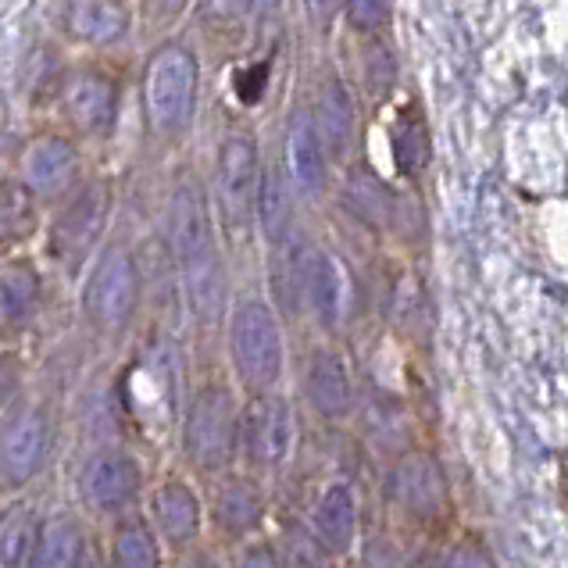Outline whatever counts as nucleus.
Listing matches in <instances>:
<instances>
[{"instance_id":"36","label":"nucleus","mask_w":568,"mask_h":568,"mask_svg":"<svg viewBox=\"0 0 568 568\" xmlns=\"http://www.w3.org/2000/svg\"><path fill=\"white\" fill-rule=\"evenodd\" d=\"M186 0H143V14H148L151 26H169L183 14Z\"/></svg>"},{"instance_id":"5","label":"nucleus","mask_w":568,"mask_h":568,"mask_svg":"<svg viewBox=\"0 0 568 568\" xmlns=\"http://www.w3.org/2000/svg\"><path fill=\"white\" fill-rule=\"evenodd\" d=\"M54 444L58 426L47 404L19 397L0 412V505L29 494L51 465Z\"/></svg>"},{"instance_id":"40","label":"nucleus","mask_w":568,"mask_h":568,"mask_svg":"<svg viewBox=\"0 0 568 568\" xmlns=\"http://www.w3.org/2000/svg\"><path fill=\"white\" fill-rule=\"evenodd\" d=\"M312 8H315V14H329L336 8V0H312Z\"/></svg>"},{"instance_id":"26","label":"nucleus","mask_w":568,"mask_h":568,"mask_svg":"<svg viewBox=\"0 0 568 568\" xmlns=\"http://www.w3.org/2000/svg\"><path fill=\"white\" fill-rule=\"evenodd\" d=\"M40 515L43 511L29 497H14L0 505V568H26Z\"/></svg>"},{"instance_id":"25","label":"nucleus","mask_w":568,"mask_h":568,"mask_svg":"<svg viewBox=\"0 0 568 568\" xmlns=\"http://www.w3.org/2000/svg\"><path fill=\"white\" fill-rule=\"evenodd\" d=\"M254 222L262 225L265 240L280 243L294 233V207H290V183L280 169H265L257 175V197H254Z\"/></svg>"},{"instance_id":"34","label":"nucleus","mask_w":568,"mask_h":568,"mask_svg":"<svg viewBox=\"0 0 568 568\" xmlns=\"http://www.w3.org/2000/svg\"><path fill=\"white\" fill-rule=\"evenodd\" d=\"M197 11H201V19L211 26H230V22L243 19L247 0H197Z\"/></svg>"},{"instance_id":"31","label":"nucleus","mask_w":568,"mask_h":568,"mask_svg":"<svg viewBox=\"0 0 568 568\" xmlns=\"http://www.w3.org/2000/svg\"><path fill=\"white\" fill-rule=\"evenodd\" d=\"M225 565L230 568H283L280 550H275V544H272V532L225 550Z\"/></svg>"},{"instance_id":"24","label":"nucleus","mask_w":568,"mask_h":568,"mask_svg":"<svg viewBox=\"0 0 568 568\" xmlns=\"http://www.w3.org/2000/svg\"><path fill=\"white\" fill-rule=\"evenodd\" d=\"M315 133L322 140V148L329 154H344L354 140V104H351V93L339 79H329L326 87L318 93V104H315Z\"/></svg>"},{"instance_id":"23","label":"nucleus","mask_w":568,"mask_h":568,"mask_svg":"<svg viewBox=\"0 0 568 568\" xmlns=\"http://www.w3.org/2000/svg\"><path fill=\"white\" fill-rule=\"evenodd\" d=\"M64 26L83 43H115L129 29V11L122 0H69Z\"/></svg>"},{"instance_id":"18","label":"nucleus","mask_w":568,"mask_h":568,"mask_svg":"<svg viewBox=\"0 0 568 568\" xmlns=\"http://www.w3.org/2000/svg\"><path fill=\"white\" fill-rule=\"evenodd\" d=\"M101 550L104 568H172L169 550L161 547L143 511L122 515L115 523L101 526Z\"/></svg>"},{"instance_id":"14","label":"nucleus","mask_w":568,"mask_h":568,"mask_svg":"<svg viewBox=\"0 0 568 568\" xmlns=\"http://www.w3.org/2000/svg\"><path fill=\"white\" fill-rule=\"evenodd\" d=\"M312 537L326 547V555L333 561H344L354 555V547L362 540V505L358 490L347 479H329L318 486V494L312 497L304 515Z\"/></svg>"},{"instance_id":"29","label":"nucleus","mask_w":568,"mask_h":568,"mask_svg":"<svg viewBox=\"0 0 568 568\" xmlns=\"http://www.w3.org/2000/svg\"><path fill=\"white\" fill-rule=\"evenodd\" d=\"M344 201H347V207L354 211V215H358L362 222H368V225H386L389 211H394V197H389V190L365 169L351 172V180L344 186Z\"/></svg>"},{"instance_id":"33","label":"nucleus","mask_w":568,"mask_h":568,"mask_svg":"<svg viewBox=\"0 0 568 568\" xmlns=\"http://www.w3.org/2000/svg\"><path fill=\"white\" fill-rule=\"evenodd\" d=\"M236 97L240 104H257L262 101V93L268 87V61H257V64H247L243 72H236Z\"/></svg>"},{"instance_id":"37","label":"nucleus","mask_w":568,"mask_h":568,"mask_svg":"<svg viewBox=\"0 0 568 568\" xmlns=\"http://www.w3.org/2000/svg\"><path fill=\"white\" fill-rule=\"evenodd\" d=\"M368 83L376 90H386L394 83V58H389L383 47H376V51L368 54Z\"/></svg>"},{"instance_id":"6","label":"nucleus","mask_w":568,"mask_h":568,"mask_svg":"<svg viewBox=\"0 0 568 568\" xmlns=\"http://www.w3.org/2000/svg\"><path fill=\"white\" fill-rule=\"evenodd\" d=\"M301 440V415L286 389L243 397L240 408V468L272 479L294 462Z\"/></svg>"},{"instance_id":"8","label":"nucleus","mask_w":568,"mask_h":568,"mask_svg":"<svg viewBox=\"0 0 568 568\" xmlns=\"http://www.w3.org/2000/svg\"><path fill=\"white\" fill-rule=\"evenodd\" d=\"M143 297V272L133 251L104 247L83 283V315L101 336H119L133 326Z\"/></svg>"},{"instance_id":"12","label":"nucleus","mask_w":568,"mask_h":568,"mask_svg":"<svg viewBox=\"0 0 568 568\" xmlns=\"http://www.w3.org/2000/svg\"><path fill=\"white\" fill-rule=\"evenodd\" d=\"M26 568H104L101 532L75 508H51L40 515Z\"/></svg>"},{"instance_id":"35","label":"nucleus","mask_w":568,"mask_h":568,"mask_svg":"<svg viewBox=\"0 0 568 568\" xmlns=\"http://www.w3.org/2000/svg\"><path fill=\"white\" fill-rule=\"evenodd\" d=\"M172 568H230V565H225V550H219L215 544H201L175 558Z\"/></svg>"},{"instance_id":"38","label":"nucleus","mask_w":568,"mask_h":568,"mask_svg":"<svg viewBox=\"0 0 568 568\" xmlns=\"http://www.w3.org/2000/svg\"><path fill=\"white\" fill-rule=\"evenodd\" d=\"M444 568H483L476 555H468V550H454V555L444 561Z\"/></svg>"},{"instance_id":"30","label":"nucleus","mask_w":568,"mask_h":568,"mask_svg":"<svg viewBox=\"0 0 568 568\" xmlns=\"http://www.w3.org/2000/svg\"><path fill=\"white\" fill-rule=\"evenodd\" d=\"M426 158H429L426 129H422V122L412 115V111H404V115L397 119V125H394V161H397V169L404 175H415L422 165H426Z\"/></svg>"},{"instance_id":"39","label":"nucleus","mask_w":568,"mask_h":568,"mask_svg":"<svg viewBox=\"0 0 568 568\" xmlns=\"http://www.w3.org/2000/svg\"><path fill=\"white\" fill-rule=\"evenodd\" d=\"M280 4H283V0H251V8L262 14V19H272V14L280 11Z\"/></svg>"},{"instance_id":"16","label":"nucleus","mask_w":568,"mask_h":568,"mask_svg":"<svg viewBox=\"0 0 568 568\" xmlns=\"http://www.w3.org/2000/svg\"><path fill=\"white\" fill-rule=\"evenodd\" d=\"M43 312V272L22 254L0 257V344H19Z\"/></svg>"},{"instance_id":"1","label":"nucleus","mask_w":568,"mask_h":568,"mask_svg":"<svg viewBox=\"0 0 568 568\" xmlns=\"http://www.w3.org/2000/svg\"><path fill=\"white\" fill-rule=\"evenodd\" d=\"M165 243L180 272V290L190 318L201 329H215L230 312V275L219 251V230L204 186L186 175L169 197Z\"/></svg>"},{"instance_id":"10","label":"nucleus","mask_w":568,"mask_h":568,"mask_svg":"<svg viewBox=\"0 0 568 568\" xmlns=\"http://www.w3.org/2000/svg\"><path fill=\"white\" fill-rule=\"evenodd\" d=\"M143 104L158 136H180L197 104V58L183 43L158 47L143 75Z\"/></svg>"},{"instance_id":"4","label":"nucleus","mask_w":568,"mask_h":568,"mask_svg":"<svg viewBox=\"0 0 568 568\" xmlns=\"http://www.w3.org/2000/svg\"><path fill=\"white\" fill-rule=\"evenodd\" d=\"M225 362L243 397L283 389L286 379V336L275 304L265 297H240L225 312Z\"/></svg>"},{"instance_id":"20","label":"nucleus","mask_w":568,"mask_h":568,"mask_svg":"<svg viewBox=\"0 0 568 568\" xmlns=\"http://www.w3.org/2000/svg\"><path fill=\"white\" fill-rule=\"evenodd\" d=\"M79 154L64 136H40L22 154V183L37 193V201H54L75 186Z\"/></svg>"},{"instance_id":"2","label":"nucleus","mask_w":568,"mask_h":568,"mask_svg":"<svg viewBox=\"0 0 568 568\" xmlns=\"http://www.w3.org/2000/svg\"><path fill=\"white\" fill-rule=\"evenodd\" d=\"M240 408L243 394L230 376H211L186 386L175 418V454L180 468L197 483L240 465Z\"/></svg>"},{"instance_id":"11","label":"nucleus","mask_w":568,"mask_h":568,"mask_svg":"<svg viewBox=\"0 0 568 568\" xmlns=\"http://www.w3.org/2000/svg\"><path fill=\"white\" fill-rule=\"evenodd\" d=\"M111 204H115V197H111L108 180H90L61 207V215L51 225V236H47V251L64 272L75 275L97 254L111 219Z\"/></svg>"},{"instance_id":"21","label":"nucleus","mask_w":568,"mask_h":568,"mask_svg":"<svg viewBox=\"0 0 568 568\" xmlns=\"http://www.w3.org/2000/svg\"><path fill=\"white\" fill-rule=\"evenodd\" d=\"M389 497L404 515L429 518L444 508L447 483L429 454H404L389 473Z\"/></svg>"},{"instance_id":"19","label":"nucleus","mask_w":568,"mask_h":568,"mask_svg":"<svg viewBox=\"0 0 568 568\" xmlns=\"http://www.w3.org/2000/svg\"><path fill=\"white\" fill-rule=\"evenodd\" d=\"M61 108L79 133H104L119 115V83L108 72H75L61 90Z\"/></svg>"},{"instance_id":"15","label":"nucleus","mask_w":568,"mask_h":568,"mask_svg":"<svg viewBox=\"0 0 568 568\" xmlns=\"http://www.w3.org/2000/svg\"><path fill=\"white\" fill-rule=\"evenodd\" d=\"M257 143L251 136H230L219 151V215L230 230H247L257 197Z\"/></svg>"},{"instance_id":"7","label":"nucleus","mask_w":568,"mask_h":568,"mask_svg":"<svg viewBox=\"0 0 568 568\" xmlns=\"http://www.w3.org/2000/svg\"><path fill=\"white\" fill-rule=\"evenodd\" d=\"M204 515H207V544L219 550H233L272 529V497L268 479L251 476L243 468H230L201 483Z\"/></svg>"},{"instance_id":"28","label":"nucleus","mask_w":568,"mask_h":568,"mask_svg":"<svg viewBox=\"0 0 568 568\" xmlns=\"http://www.w3.org/2000/svg\"><path fill=\"white\" fill-rule=\"evenodd\" d=\"M268 532H272L275 550H280L283 568H333V565H336V561L326 555V547H322V544L312 537V529H307L304 515H301V518L283 515L280 523H275V529H268Z\"/></svg>"},{"instance_id":"9","label":"nucleus","mask_w":568,"mask_h":568,"mask_svg":"<svg viewBox=\"0 0 568 568\" xmlns=\"http://www.w3.org/2000/svg\"><path fill=\"white\" fill-rule=\"evenodd\" d=\"M143 515L158 532L161 547L175 561L186 550L207 544V515H204V490L201 483L186 476L183 468L151 479L148 497H143Z\"/></svg>"},{"instance_id":"13","label":"nucleus","mask_w":568,"mask_h":568,"mask_svg":"<svg viewBox=\"0 0 568 568\" xmlns=\"http://www.w3.org/2000/svg\"><path fill=\"white\" fill-rule=\"evenodd\" d=\"M301 394L307 412L329 422V426H339L358 412V389H354L351 365L336 347H315L307 354L301 372Z\"/></svg>"},{"instance_id":"32","label":"nucleus","mask_w":568,"mask_h":568,"mask_svg":"<svg viewBox=\"0 0 568 568\" xmlns=\"http://www.w3.org/2000/svg\"><path fill=\"white\" fill-rule=\"evenodd\" d=\"M389 19V0H347V22L362 32H379Z\"/></svg>"},{"instance_id":"17","label":"nucleus","mask_w":568,"mask_h":568,"mask_svg":"<svg viewBox=\"0 0 568 568\" xmlns=\"http://www.w3.org/2000/svg\"><path fill=\"white\" fill-rule=\"evenodd\" d=\"M301 304L315 315L322 329H336L347 315V272L339 257L307 247L304 254V283H301Z\"/></svg>"},{"instance_id":"27","label":"nucleus","mask_w":568,"mask_h":568,"mask_svg":"<svg viewBox=\"0 0 568 568\" xmlns=\"http://www.w3.org/2000/svg\"><path fill=\"white\" fill-rule=\"evenodd\" d=\"M37 193H32L22 180H4L0 183V247H14L26 243L40 225L37 211Z\"/></svg>"},{"instance_id":"3","label":"nucleus","mask_w":568,"mask_h":568,"mask_svg":"<svg viewBox=\"0 0 568 568\" xmlns=\"http://www.w3.org/2000/svg\"><path fill=\"white\" fill-rule=\"evenodd\" d=\"M151 486L148 458L129 440H101L83 450L72 473V508L90 526H108L143 508Z\"/></svg>"},{"instance_id":"22","label":"nucleus","mask_w":568,"mask_h":568,"mask_svg":"<svg viewBox=\"0 0 568 568\" xmlns=\"http://www.w3.org/2000/svg\"><path fill=\"white\" fill-rule=\"evenodd\" d=\"M286 172L304 197L326 190V148L315 133L312 115H304V111H297L286 129Z\"/></svg>"}]
</instances>
